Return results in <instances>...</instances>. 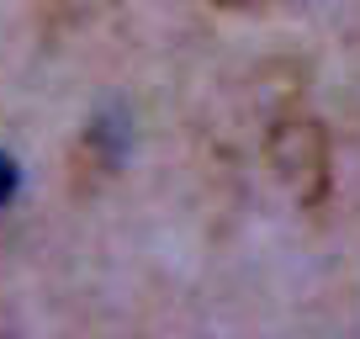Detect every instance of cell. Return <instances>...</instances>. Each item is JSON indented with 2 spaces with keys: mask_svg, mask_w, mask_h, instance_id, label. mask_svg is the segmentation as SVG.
Returning <instances> with one entry per match:
<instances>
[{
  "mask_svg": "<svg viewBox=\"0 0 360 339\" xmlns=\"http://www.w3.org/2000/svg\"><path fill=\"white\" fill-rule=\"evenodd\" d=\"M217 6H228V11H249V6H265V0H217Z\"/></svg>",
  "mask_w": 360,
  "mask_h": 339,
  "instance_id": "obj_3",
  "label": "cell"
},
{
  "mask_svg": "<svg viewBox=\"0 0 360 339\" xmlns=\"http://www.w3.org/2000/svg\"><path fill=\"white\" fill-rule=\"evenodd\" d=\"M270 159L292 181L302 207H318L328 196V138L307 112H297V106L276 112V122H270Z\"/></svg>",
  "mask_w": 360,
  "mask_h": 339,
  "instance_id": "obj_1",
  "label": "cell"
},
{
  "mask_svg": "<svg viewBox=\"0 0 360 339\" xmlns=\"http://www.w3.org/2000/svg\"><path fill=\"white\" fill-rule=\"evenodd\" d=\"M16 196V165H11V154H0V207Z\"/></svg>",
  "mask_w": 360,
  "mask_h": 339,
  "instance_id": "obj_2",
  "label": "cell"
}]
</instances>
